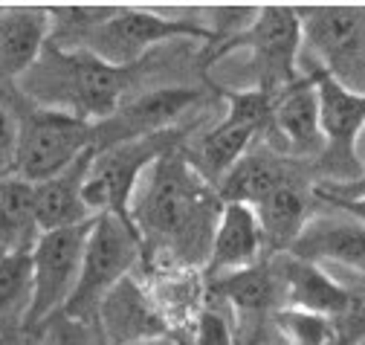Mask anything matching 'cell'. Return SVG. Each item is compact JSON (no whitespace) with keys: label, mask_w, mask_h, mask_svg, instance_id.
I'll list each match as a JSON object with an SVG mask.
<instances>
[{"label":"cell","mask_w":365,"mask_h":345,"mask_svg":"<svg viewBox=\"0 0 365 345\" xmlns=\"http://www.w3.org/2000/svg\"><path fill=\"white\" fill-rule=\"evenodd\" d=\"M223 200L182 157H160L130 200V224L143 244V267L203 270Z\"/></svg>","instance_id":"cell-1"},{"label":"cell","mask_w":365,"mask_h":345,"mask_svg":"<svg viewBox=\"0 0 365 345\" xmlns=\"http://www.w3.org/2000/svg\"><path fill=\"white\" fill-rule=\"evenodd\" d=\"M189 44H171L154 50L136 64H108L87 50L43 47L41 58L12 84V88L41 108H53L84 122H102L113 116L128 99L148 91V81L165 70ZM197 47V44H195Z\"/></svg>","instance_id":"cell-2"},{"label":"cell","mask_w":365,"mask_h":345,"mask_svg":"<svg viewBox=\"0 0 365 345\" xmlns=\"http://www.w3.org/2000/svg\"><path fill=\"white\" fill-rule=\"evenodd\" d=\"M235 50L250 53L255 73V88L276 96L293 81L302 78V26L296 6H258L250 26L226 38L215 50L197 53V67L203 78H212L209 70Z\"/></svg>","instance_id":"cell-3"},{"label":"cell","mask_w":365,"mask_h":345,"mask_svg":"<svg viewBox=\"0 0 365 345\" xmlns=\"http://www.w3.org/2000/svg\"><path fill=\"white\" fill-rule=\"evenodd\" d=\"M15 113L18 122V148H15V168L26 183H41L61 168H67L73 160H78L84 151L93 148V122H84L78 116L41 108L21 96L15 88H0Z\"/></svg>","instance_id":"cell-4"},{"label":"cell","mask_w":365,"mask_h":345,"mask_svg":"<svg viewBox=\"0 0 365 345\" xmlns=\"http://www.w3.org/2000/svg\"><path fill=\"white\" fill-rule=\"evenodd\" d=\"M195 125H177L168 131L116 143L110 148H102L90 160V171L84 180V203L90 215H119V218L130 221V200L140 180L148 175V168L165 157L168 151L182 148L192 140Z\"/></svg>","instance_id":"cell-5"},{"label":"cell","mask_w":365,"mask_h":345,"mask_svg":"<svg viewBox=\"0 0 365 345\" xmlns=\"http://www.w3.org/2000/svg\"><path fill=\"white\" fill-rule=\"evenodd\" d=\"M143 258V244L133 224L119 215H96L81 252L78 282L61 308L67 316L81 322H96L99 302L130 273H136Z\"/></svg>","instance_id":"cell-6"},{"label":"cell","mask_w":365,"mask_h":345,"mask_svg":"<svg viewBox=\"0 0 365 345\" xmlns=\"http://www.w3.org/2000/svg\"><path fill=\"white\" fill-rule=\"evenodd\" d=\"M171 44H197L206 50L215 44V38L203 18H171L143 6H113L110 18L87 38L84 50L108 64L125 67Z\"/></svg>","instance_id":"cell-7"},{"label":"cell","mask_w":365,"mask_h":345,"mask_svg":"<svg viewBox=\"0 0 365 345\" xmlns=\"http://www.w3.org/2000/svg\"><path fill=\"white\" fill-rule=\"evenodd\" d=\"M313 81L319 99V122H322L325 151L313 163L316 183H356L362 180V163L356 157V143L365 131V91H351L331 73L313 64L302 67Z\"/></svg>","instance_id":"cell-8"},{"label":"cell","mask_w":365,"mask_h":345,"mask_svg":"<svg viewBox=\"0 0 365 345\" xmlns=\"http://www.w3.org/2000/svg\"><path fill=\"white\" fill-rule=\"evenodd\" d=\"M307 64L359 91L365 76V9L359 6H296Z\"/></svg>","instance_id":"cell-9"},{"label":"cell","mask_w":365,"mask_h":345,"mask_svg":"<svg viewBox=\"0 0 365 345\" xmlns=\"http://www.w3.org/2000/svg\"><path fill=\"white\" fill-rule=\"evenodd\" d=\"M220 84L195 81V84H154V88L128 99L113 116L93 125V148H110L116 143L151 137L168 128H177L180 119L195 108H203L209 99H217Z\"/></svg>","instance_id":"cell-10"},{"label":"cell","mask_w":365,"mask_h":345,"mask_svg":"<svg viewBox=\"0 0 365 345\" xmlns=\"http://www.w3.org/2000/svg\"><path fill=\"white\" fill-rule=\"evenodd\" d=\"M90 224H93V218L78 227L38 235L29 252L32 255V308H29L26 331H35L43 319L67 305V299L78 282L81 252L87 244Z\"/></svg>","instance_id":"cell-11"},{"label":"cell","mask_w":365,"mask_h":345,"mask_svg":"<svg viewBox=\"0 0 365 345\" xmlns=\"http://www.w3.org/2000/svg\"><path fill=\"white\" fill-rule=\"evenodd\" d=\"M272 151H279L290 160L313 163L325 151V137H322V122H319V99L313 81L302 73L299 81L290 88L276 93L272 99V116H269V131L261 140Z\"/></svg>","instance_id":"cell-12"},{"label":"cell","mask_w":365,"mask_h":345,"mask_svg":"<svg viewBox=\"0 0 365 345\" xmlns=\"http://www.w3.org/2000/svg\"><path fill=\"white\" fill-rule=\"evenodd\" d=\"M269 264L279 279L282 308H299V311H310V314L328 316V319H339L348 314V308L356 299V293L351 287L336 282L319 264L302 262V258H296L290 252L272 255Z\"/></svg>","instance_id":"cell-13"},{"label":"cell","mask_w":365,"mask_h":345,"mask_svg":"<svg viewBox=\"0 0 365 345\" xmlns=\"http://www.w3.org/2000/svg\"><path fill=\"white\" fill-rule=\"evenodd\" d=\"M96 328L108 345H133L145 339L168 336V328L151 302L140 276H125L102 302L96 311Z\"/></svg>","instance_id":"cell-14"},{"label":"cell","mask_w":365,"mask_h":345,"mask_svg":"<svg viewBox=\"0 0 365 345\" xmlns=\"http://www.w3.org/2000/svg\"><path fill=\"white\" fill-rule=\"evenodd\" d=\"M296 177H313V168L307 163H299V160H290L279 151H272L267 143L255 140L250 151L230 168V175L217 183L215 192L223 203L255 206L269 192H276L279 186Z\"/></svg>","instance_id":"cell-15"},{"label":"cell","mask_w":365,"mask_h":345,"mask_svg":"<svg viewBox=\"0 0 365 345\" xmlns=\"http://www.w3.org/2000/svg\"><path fill=\"white\" fill-rule=\"evenodd\" d=\"M310 264H334L365 279V227L348 215H313L287 249Z\"/></svg>","instance_id":"cell-16"},{"label":"cell","mask_w":365,"mask_h":345,"mask_svg":"<svg viewBox=\"0 0 365 345\" xmlns=\"http://www.w3.org/2000/svg\"><path fill=\"white\" fill-rule=\"evenodd\" d=\"M267 258L264 252V238H261V227L252 206L244 203H223L220 218L212 235V247H209V258L203 264V279H220L247 267H255Z\"/></svg>","instance_id":"cell-17"},{"label":"cell","mask_w":365,"mask_h":345,"mask_svg":"<svg viewBox=\"0 0 365 345\" xmlns=\"http://www.w3.org/2000/svg\"><path fill=\"white\" fill-rule=\"evenodd\" d=\"M313 186H316L313 177H296L252 206L261 227L267 258L287 252L299 238V232L304 230V224L316 215L319 200L313 195Z\"/></svg>","instance_id":"cell-18"},{"label":"cell","mask_w":365,"mask_h":345,"mask_svg":"<svg viewBox=\"0 0 365 345\" xmlns=\"http://www.w3.org/2000/svg\"><path fill=\"white\" fill-rule=\"evenodd\" d=\"M93 154L96 151H84L78 160L61 168L58 175L32 186V215H35L38 232L78 227L93 218L84 203V180H87Z\"/></svg>","instance_id":"cell-19"},{"label":"cell","mask_w":365,"mask_h":345,"mask_svg":"<svg viewBox=\"0 0 365 345\" xmlns=\"http://www.w3.org/2000/svg\"><path fill=\"white\" fill-rule=\"evenodd\" d=\"M50 41V6H0V88L41 58Z\"/></svg>","instance_id":"cell-20"},{"label":"cell","mask_w":365,"mask_h":345,"mask_svg":"<svg viewBox=\"0 0 365 345\" xmlns=\"http://www.w3.org/2000/svg\"><path fill=\"white\" fill-rule=\"evenodd\" d=\"M38 235L32 183L18 175H0V258L12 252H32Z\"/></svg>","instance_id":"cell-21"},{"label":"cell","mask_w":365,"mask_h":345,"mask_svg":"<svg viewBox=\"0 0 365 345\" xmlns=\"http://www.w3.org/2000/svg\"><path fill=\"white\" fill-rule=\"evenodd\" d=\"M32 308V255L12 252L0 258V339L26 334Z\"/></svg>","instance_id":"cell-22"},{"label":"cell","mask_w":365,"mask_h":345,"mask_svg":"<svg viewBox=\"0 0 365 345\" xmlns=\"http://www.w3.org/2000/svg\"><path fill=\"white\" fill-rule=\"evenodd\" d=\"M272 334L282 345H334V319L299 308H279L272 314Z\"/></svg>","instance_id":"cell-23"},{"label":"cell","mask_w":365,"mask_h":345,"mask_svg":"<svg viewBox=\"0 0 365 345\" xmlns=\"http://www.w3.org/2000/svg\"><path fill=\"white\" fill-rule=\"evenodd\" d=\"M32 334H35V345H105L96 322L73 319L64 311L47 316Z\"/></svg>","instance_id":"cell-24"},{"label":"cell","mask_w":365,"mask_h":345,"mask_svg":"<svg viewBox=\"0 0 365 345\" xmlns=\"http://www.w3.org/2000/svg\"><path fill=\"white\" fill-rule=\"evenodd\" d=\"M313 195L319 203H331L336 212L348 215L365 227V183H316Z\"/></svg>","instance_id":"cell-25"},{"label":"cell","mask_w":365,"mask_h":345,"mask_svg":"<svg viewBox=\"0 0 365 345\" xmlns=\"http://www.w3.org/2000/svg\"><path fill=\"white\" fill-rule=\"evenodd\" d=\"M15 148H18V122L4 91H0V175H12Z\"/></svg>","instance_id":"cell-26"},{"label":"cell","mask_w":365,"mask_h":345,"mask_svg":"<svg viewBox=\"0 0 365 345\" xmlns=\"http://www.w3.org/2000/svg\"><path fill=\"white\" fill-rule=\"evenodd\" d=\"M0 345H35V334H32V331H26V334L9 336V339H0Z\"/></svg>","instance_id":"cell-27"},{"label":"cell","mask_w":365,"mask_h":345,"mask_svg":"<svg viewBox=\"0 0 365 345\" xmlns=\"http://www.w3.org/2000/svg\"><path fill=\"white\" fill-rule=\"evenodd\" d=\"M356 157H359V163H362V183H365V131H362V137H359V143H356Z\"/></svg>","instance_id":"cell-28"},{"label":"cell","mask_w":365,"mask_h":345,"mask_svg":"<svg viewBox=\"0 0 365 345\" xmlns=\"http://www.w3.org/2000/svg\"><path fill=\"white\" fill-rule=\"evenodd\" d=\"M133 345H177L171 336H160V339H145V342H133Z\"/></svg>","instance_id":"cell-29"},{"label":"cell","mask_w":365,"mask_h":345,"mask_svg":"<svg viewBox=\"0 0 365 345\" xmlns=\"http://www.w3.org/2000/svg\"><path fill=\"white\" fill-rule=\"evenodd\" d=\"M359 299H362V302H365V293H362V296H359Z\"/></svg>","instance_id":"cell-30"},{"label":"cell","mask_w":365,"mask_h":345,"mask_svg":"<svg viewBox=\"0 0 365 345\" xmlns=\"http://www.w3.org/2000/svg\"><path fill=\"white\" fill-rule=\"evenodd\" d=\"M105 345H108V342H105Z\"/></svg>","instance_id":"cell-31"},{"label":"cell","mask_w":365,"mask_h":345,"mask_svg":"<svg viewBox=\"0 0 365 345\" xmlns=\"http://www.w3.org/2000/svg\"><path fill=\"white\" fill-rule=\"evenodd\" d=\"M362 345H365V342H362Z\"/></svg>","instance_id":"cell-32"}]
</instances>
